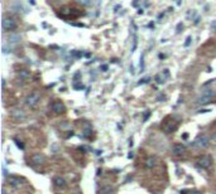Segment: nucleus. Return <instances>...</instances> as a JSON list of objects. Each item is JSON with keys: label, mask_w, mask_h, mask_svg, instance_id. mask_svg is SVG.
Masks as SVG:
<instances>
[{"label": "nucleus", "mask_w": 216, "mask_h": 194, "mask_svg": "<svg viewBox=\"0 0 216 194\" xmlns=\"http://www.w3.org/2000/svg\"><path fill=\"white\" fill-rule=\"evenodd\" d=\"M1 25H3V29L5 30V32H13V30L17 29L18 23L14 18H11V17H4L3 22H1Z\"/></svg>", "instance_id": "1"}, {"label": "nucleus", "mask_w": 216, "mask_h": 194, "mask_svg": "<svg viewBox=\"0 0 216 194\" xmlns=\"http://www.w3.org/2000/svg\"><path fill=\"white\" fill-rule=\"evenodd\" d=\"M216 95V92L214 90H211V88H208V90H205L202 95L197 98V101H196V104L197 105H205V104H208L210 102V100L212 97H214Z\"/></svg>", "instance_id": "2"}, {"label": "nucleus", "mask_w": 216, "mask_h": 194, "mask_svg": "<svg viewBox=\"0 0 216 194\" xmlns=\"http://www.w3.org/2000/svg\"><path fill=\"white\" fill-rule=\"evenodd\" d=\"M208 144H210V140L206 135H199L197 138L195 139V141H193L192 145L195 147H199V149H206L208 146Z\"/></svg>", "instance_id": "3"}, {"label": "nucleus", "mask_w": 216, "mask_h": 194, "mask_svg": "<svg viewBox=\"0 0 216 194\" xmlns=\"http://www.w3.org/2000/svg\"><path fill=\"white\" fill-rule=\"evenodd\" d=\"M211 164H212V158L210 155H202L199 159V161H197V165L202 169H208L211 166Z\"/></svg>", "instance_id": "4"}, {"label": "nucleus", "mask_w": 216, "mask_h": 194, "mask_svg": "<svg viewBox=\"0 0 216 194\" xmlns=\"http://www.w3.org/2000/svg\"><path fill=\"white\" fill-rule=\"evenodd\" d=\"M39 98H41L39 93L33 92L25 98V104H27V106H29V107H34V106H37V104L39 102Z\"/></svg>", "instance_id": "5"}, {"label": "nucleus", "mask_w": 216, "mask_h": 194, "mask_svg": "<svg viewBox=\"0 0 216 194\" xmlns=\"http://www.w3.org/2000/svg\"><path fill=\"white\" fill-rule=\"evenodd\" d=\"M51 108L55 113H62V112H64V110H66L62 101H53L51 105Z\"/></svg>", "instance_id": "6"}, {"label": "nucleus", "mask_w": 216, "mask_h": 194, "mask_svg": "<svg viewBox=\"0 0 216 194\" xmlns=\"http://www.w3.org/2000/svg\"><path fill=\"white\" fill-rule=\"evenodd\" d=\"M177 127H178V122H177V121H173V120L163 125V129H164V131L168 132V134H171V132H174V131L177 130Z\"/></svg>", "instance_id": "7"}, {"label": "nucleus", "mask_w": 216, "mask_h": 194, "mask_svg": "<svg viewBox=\"0 0 216 194\" xmlns=\"http://www.w3.org/2000/svg\"><path fill=\"white\" fill-rule=\"evenodd\" d=\"M10 115H11V117H13V119L18 120V121H22V120L25 119V113H24V111H23V110H19V108L11 110Z\"/></svg>", "instance_id": "8"}, {"label": "nucleus", "mask_w": 216, "mask_h": 194, "mask_svg": "<svg viewBox=\"0 0 216 194\" xmlns=\"http://www.w3.org/2000/svg\"><path fill=\"white\" fill-rule=\"evenodd\" d=\"M173 155H176V156H182L185 153H186V147L182 145V144H176V145L173 146Z\"/></svg>", "instance_id": "9"}, {"label": "nucleus", "mask_w": 216, "mask_h": 194, "mask_svg": "<svg viewBox=\"0 0 216 194\" xmlns=\"http://www.w3.org/2000/svg\"><path fill=\"white\" fill-rule=\"evenodd\" d=\"M53 184H55L57 188H64L66 187V180L61 177H56L55 179H53Z\"/></svg>", "instance_id": "10"}, {"label": "nucleus", "mask_w": 216, "mask_h": 194, "mask_svg": "<svg viewBox=\"0 0 216 194\" xmlns=\"http://www.w3.org/2000/svg\"><path fill=\"white\" fill-rule=\"evenodd\" d=\"M32 161L34 164H42V163L44 161V156L41 154H34V155H32Z\"/></svg>", "instance_id": "11"}, {"label": "nucleus", "mask_w": 216, "mask_h": 194, "mask_svg": "<svg viewBox=\"0 0 216 194\" xmlns=\"http://www.w3.org/2000/svg\"><path fill=\"white\" fill-rule=\"evenodd\" d=\"M9 184L13 185V187H15V188H18V187H20L22 181H20V179H19V178H17V177H10V178H9Z\"/></svg>", "instance_id": "12"}, {"label": "nucleus", "mask_w": 216, "mask_h": 194, "mask_svg": "<svg viewBox=\"0 0 216 194\" xmlns=\"http://www.w3.org/2000/svg\"><path fill=\"white\" fill-rule=\"evenodd\" d=\"M113 192H114V189L110 185H105V187L101 188L100 194H113Z\"/></svg>", "instance_id": "13"}, {"label": "nucleus", "mask_w": 216, "mask_h": 194, "mask_svg": "<svg viewBox=\"0 0 216 194\" xmlns=\"http://www.w3.org/2000/svg\"><path fill=\"white\" fill-rule=\"evenodd\" d=\"M19 76H20V78L27 79V78H29L30 72L28 70H22V71H19Z\"/></svg>", "instance_id": "14"}, {"label": "nucleus", "mask_w": 216, "mask_h": 194, "mask_svg": "<svg viewBox=\"0 0 216 194\" xmlns=\"http://www.w3.org/2000/svg\"><path fill=\"white\" fill-rule=\"evenodd\" d=\"M155 165V158H149L147 160V166L148 168H153V166Z\"/></svg>", "instance_id": "15"}, {"label": "nucleus", "mask_w": 216, "mask_h": 194, "mask_svg": "<svg viewBox=\"0 0 216 194\" xmlns=\"http://www.w3.org/2000/svg\"><path fill=\"white\" fill-rule=\"evenodd\" d=\"M136 45H138V38L136 35H134V40H133V47H131V52H134L136 49Z\"/></svg>", "instance_id": "16"}, {"label": "nucleus", "mask_w": 216, "mask_h": 194, "mask_svg": "<svg viewBox=\"0 0 216 194\" xmlns=\"http://www.w3.org/2000/svg\"><path fill=\"white\" fill-rule=\"evenodd\" d=\"M155 81H157V83H159V85L164 82V81H163V77H161V74H157V76H155Z\"/></svg>", "instance_id": "17"}, {"label": "nucleus", "mask_w": 216, "mask_h": 194, "mask_svg": "<svg viewBox=\"0 0 216 194\" xmlns=\"http://www.w3.org/2000/svg\"><path fill=\"white\" fill-rule=\"evenodd\" d=\"M149 77H145V78H142V79H140V81H139V85H144V83H148V82H149Z\"/></svg>", "instance_id": "18"}, {"label": "nucleus", "mask_w": 216, "mask_h": 194, "mask_svg": "<svg viewBox=\"0 0 216 194\" xmlns=\"http://www.w3.org/2000/svg\"><path fill=\"white\" fill-rule=\"evenodd\" d=\"M162 73H163V76H164L166 78H168V77H169V71H168V70H163Z\"/></svg>", "instance_id": "19"}, {"label": "nucleus", "mask_w": 216, "mask_h": 194, "mask_svg": "<svg viewBox=\"0 0 216 194\" xmlns=\"http://www.w3.org/2000/svg\"><path fill=\"white\" fill-rule=\"evenodd\" d=\"M189 43H191V37H187V39L185 42V47H188Z\"/></svg>", "instance_id": "20"}, {"label": "nucleus", "mask_w": 216, "mask_h": 194, "mask_svg": "<svg viewBox=\"0 0 216 194\" xmlns=\"http://www.w3.org/2000/svg\"><path fill=\"white\" fill-rule=\"evenodd\" d=\"M14 141H15V144H17V145H18V147H20V149H24V145H23V144H22V143H19V141H18V140H17V139H15V140H14Z\"/></svg>", "instance_id": "21"}, {"label": "nucleus", "mask_w": 216, "mask_h": 194, "mask_svg": "<svg viewBox=\"0 0 216 194\" xmlns=\"http://www.w3.org/2000/svg\"><path fill=\"white\" fill-rule=\"evenodd\" d=\"M157 100H166V95H159V96L157 97Z\"/></svg>", "instance_id": "22"}, {"label": "nucleus", "mask_w": 216, "mask_h": 194, "mask_svg": "<svg viewBox=\"0 0 216 194\" xmlns=\"http://www.w3.org/2000/svg\"><path fill=\"white\" fill-rule=\"evenodd\" d=\"M72 54H73L75 57H81L82 53H80V52H72Z\"/></svg>", "instance_id": "23"}, {"label": "nucleus", "mask_w": 216, "mask_h": 194, "mask_svg": "<svg viewBox=\"0 0 216 194\" xmlns=\"http://www.w3.org/2000/svg\"><path fill=\"white\" fill-rule=\"evenodd\" d=\"M100 68H101V70L104 71V72H105V71H108V66H106V64H102V66H101Z\"/></svg>", "instance_id": "24"}, {"label": "nucleus", "mask_w": 216, "mask_h": 194, "mask_svg": "<svg viewBox=\"0 0 216 194\" xmlns=\"http://www.w3.org/2000/svg\"><path fill=\"white\" fill-rule=\"evenodd\" d=\"M80 4H82V5H90L91 1H80Z\"/></svg>", "instance_id": "25"}, {"label": "nucleus", "mask_w": 216, "mask_h": 194, "mask_svg": "<svg viewBox=\"0 0 216 194\" xmlns=\"http://www.w3.org/2000/svg\"><path fill=\"white\" fill-rule=\"evenodd\" d=\"M212 143H214L215 145H216V134H215L214 136H212Z\"/></svg>", "instance_id": "26"}, {"label": "nucleus", "mask_w": 216, "mask_h": 194, "mask_svg": "<svg viewBox=\"0 0 216 194\" xmlns=\"http://www.w3.org/2000/svg\"><path fill=\"white\" fill-rule=\"evenodd\" d=\"M181 26H182V23H180V24H178V26H177V32H180V29H181Z\"/></svg>", "instance_id": "27"}, {"label": "nucleus", "mask_w": 216, "mask_h": 194, "mask_svg": "<svg viewBox=\"0 0 216 194\" xmlns=\"http://www.w3.org/2000/svg\"><path fill=\"white\" fill-rule=\"evenodd\" d=\"M149 115H150V112H147V113H145V116H144V120H147V119H148V116H149Z\"/></svg>", "instance_id": "28"}, {"label": "nucleus", "mask_w": 216, "mask_h": 194, "mask_svg": "<svg viewBox=\"0 0 216 194\" xmlns=\"http://www.w3.org/2000/svg\"><path fill=\"white\" fill-rule=\"evenodd\" d=\"M191 194H202V193H201V192H192Z\"/></svg>", "instance_id": "29"}, {"label": "nucleus", "mask_w": 216, "mask_h": 194, "mask_svg": "<svg viewBox=\"0 0 216 194\" xmlns=\"http://www.w3.org/2000/svg\"><path fill=\"white\" fill-rule=\"evenodd\" d=\"M181 194H187V191H182Z\"/></svg>", "instance_id": "30"}, {"label": "nucleus", "mask_w": 216, "mask_h": 194, "mask_svg": "<svg viewBox=\"0 0 216 194\" xmlns=\"http://www.w3.org/2000/svg\"><path fill=\"white\" fill-rule=\"evenodd\" d=\"M73 194H77V193H73Z\"/></svg>", "instance_id": "31"}]
</instances>
